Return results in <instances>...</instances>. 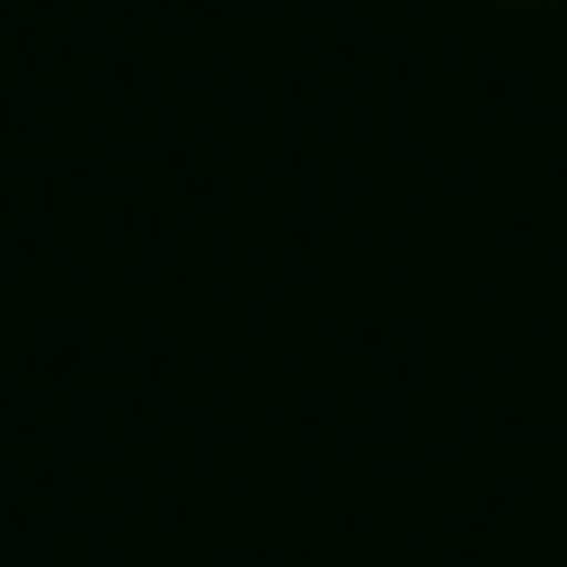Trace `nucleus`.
<instances>
[{
  "mask_svg": "<svg viewBox=\"0 0 567 567\" xmlns=\"http://www.w3.org/2000/svg\"><path fill=\"white\" fill-rule=\"evenodd\" d=\"M493 9H543V0H493Z\"/></svg>",
  "mask_w": 567,
  "mask_h": 567,
  "instance_id": "1",
  "label": "nucleus"
}]
</instances>
